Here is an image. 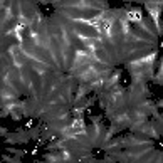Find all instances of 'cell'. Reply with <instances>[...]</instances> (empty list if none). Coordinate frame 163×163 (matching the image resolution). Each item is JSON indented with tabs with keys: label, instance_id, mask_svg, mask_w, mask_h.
Instances as JSON below:
<instances>
[{
	"label": "cell",
	"instance_id": "cell-1",
	"mask_svg": "<svg viewBox=\"0 0 163 163\" xmlns=\"http://www.w3.org/2000/svg\"><path fill=\"white\" fill-rule=\"evenodd\" d=\"M120 78H121V69L113 71V72L109 74L108 78L104 79V84H103V89H104V91H109L111 88H114V86L118 84V81H120Z\"/></svg>",
	"mask_w": 163,
	"mask_h": 163
},
{
	"label": "cell",
	"instance_id": "cell-2",
	"mask_svg": "<svg viewBox=\"0 0 163 163\" xmlns=\"http://www.w3.org/2000/svg\"><path fill=\"white\" fill-rule=\"evenodd\" d=\"M2 160H4V161H8V163H20V158H19V156L12 158V156H8V155H4V156H2Z\"/></svg>",
	"mask_w": 163,
	"mask_h": 163
},
{
	"label": "cell",
	"instance_id": "cell-3",
	"mask_svg": "<svg viewBox=\"0 0 163 163\" xmlns=\"http://www.w3.org/2000/svg\"><path fill=\"white\" fill-rule=\"evenodd\" d=\"M7 152L8 153H12V155H15V156H19V158H20V156H22L24 155V152H20V150H17V148H7Z\"/></svg>",
	"mask_w": 163,
	"mask_h": 163
}]
</instances>
